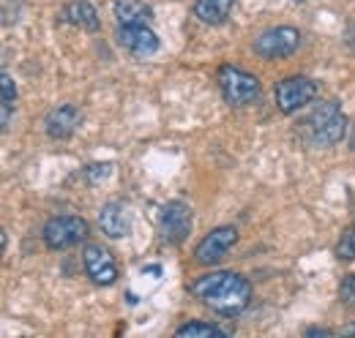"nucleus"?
Here are the masks:
<instances>
[{
	"label": "nucleus",
	"mask_w": 355,
	"mask_h": 338,
	"mask_svg": "<svg viewBox=\"0 0 355 338\" xmlns=\"http://www.w3.org/2000/svg\"><path fill=\"white\" fill-rule=\"evenodd\" d=\"M191 295L222 317H238L252 300V284L230 270L208 273L191 284Z\"/></svg>",
	"instance_id": "1"
},
{
	"label": "nucleus",
	"mask_w": 355,
	"mask_h": 338,
	"mask_svg": "<svg viewBox=\"0 0 355 338\" xmlns=\"http://www.w3.org/2000/svg\"><path fill=\"white\" fill-rule=\"evenodd\" d=\"M306 123H309L311 139L317 145H336V142H342V136L347 131V121H345L339 101H320L311 109Z\"/></svg>",
	"instance_id": "2"
},
{
	"label": "nucleus",
	"mask_w": 355,
	"mask_h": 338,
	"mask_svg": "<svg viewBox=\"0 0 355 338\" xmlns=\"http://www.w3.org/2000/svg\"><path fill=\"white\" fill-rule=\"evenodd\" d=\"M219 90H222L224 101L232 104V107H249L260 98V80L243 69H235V66H222L219 74Z\"/></svg>",
	"instance_id": "3"
},
{
	"label": "nucleus",
	"mask_w": 355,
	"mask_h": 338,
	"mask_svg": "<svg viewBox=\"0 0 355 338\" xmlns=\"http://www.w3.org/2000/svg\"><path fill=\"white\" fill-rule=\"evenodd\" d=\"M44 243L52 251H66L77 243H83L90 235L88 221L80 215H55L44 224Z\"/></svg>",
	"instance_id": "4"
},
{
	"label": "nucleus",
	"mask_w": 355,
	"mask_h": 338,
	"mask_svg": "<svg viewBox=\"0 0 355 338\" xmlns=\"http://www.w3.org/2000/svg\"><path fill=\"white\" fill-rule=\"evenodd\" d=\"M273 98H276L279 112L293 115V112H298L301 107H306L309 101L317 98V82L309 80V77H298V74L295 77H284L282 82L276 84Z\"/></svg>",
	"instance_id": "5"
},
{
	"label": "nucleus",
	"mask_w": 355,
	"mask_h": 338,
	"mask_svg": "<svg viewBox=\"0 0 355 338\" xmlns=\"http://www.w3.org/2000/svg\"><path fill=\"white\" fill-rule=\"evenodd\" d=\"M298 46H301V33L290 25H282V28H270L266 33H260L254 42V52L263 60H284Z\"/></svg>",
	"instance_id": "6"
},
{
	"label": "nucleus",
	"mask_w": 355,
	"mask_h": 338,
	"mask_svg": "<svg viewBox=\"0 0 355 338\" xmlns=\"http://www.w3.org/2000/svg\"><path fill=\"white\" fill-rule=\"evenodd\" d=\"M159 226H162V238L167 243H183L191 232V208L180 199H173L162 208V215H159Z\"/></svg>",
	"instance_id": "7"
},
{
	"label": "nucleus",
	"mask_w": 355,
	"mask_h": 338,
	"mask_svg": "<svg viewBox=\"0 0 355 338\" xmlns=\"http://www.w3.org/2000/svg\"><path fill=\"white\" fill-rule=\"evenodd\" d=\"M83 265H85L88 278L93 284H98V287H112V284L118 281V276H121L115 256L107 251V249L96 246V243L85 246V251H83Z\"/></svg>",
	"instance_id": "8"
},
{
	"label": "nucleus",
	"mask_w": 355,
	"mask_h": 338,
	"mask_svg": "<svg viewBox=\"0 0 355 338\" xmlns=\"http://www.w3.org/2000/svg\"><path fill=\"white\" fill-rule=\"evenodd\" d=\"M235 243H238V229L235 226H219V229H214L211 235H205L197 243L194 259L200 265H216V262H222L224 256L230 254V249Z\"/></svg>",
	"instance_id": "9"
},
{
	"label": "nucleus",
	"mask_w": 355,
	"mask_h": 338,
	"mask_svg": "<svg viewBox=\"0 0 355 338\" xmlns=\"http://www.w3.org/2000/svg\"><path fill=\"white\" fill-rule=\"evenodd\" d=\"M118 44L132 52L134 57H150L159 52V36L142 22V25H121L118 28Z\"/></svg>",
	"instance_id": "10"
},
{
	"label": "nucleus",
	"mask_w": 355,
	"mask_h": 338,
	"mask_svg": "<svg viewBox=\"0 0 355 338\" xmlns=\"http://www.w3.org/2000/svg\"><path fill=\"white\" fill-rule=\"evenodd\" d=\"M80 121H83V115H80V109L74 104H60L58 109H52L46 115V136L49 139H69L80 128Z\"/></svg>",
	"instance_id": "11"
},
{
	"label": "nucleus",
	"mask_w": 355,
	"mask_h": 338,
	"mask_svg": "<svg viewBox=\"0 0 355 338\" xmlns=\"http://www.w3.org/2000/svg\"><path fill=\"white\" fill-rule=\"evenodd\" d=\"M98 226L107 238H126L132 229V218L123 208V202H107L98 213Z\"/></svg>",
	"instance_id": "12"
},
{
	"label": "nucleus",
	"mask_w": 355,
	"mask_h": 338,
	"mask_svg": "<svg viewBox=\"0 0 355 338\" xmlns=\"http://www.w3.org/2000/svg\"><path fill=\"white\" fill-rule=\"evenodd\" d=\"M60 19H63L66 25H74V28L90 30V33H96V30L101 28L98 11L90 6L88 0H71V3H66L63 11H60Z\"/></svg>",
	"instance_id": "13"
},
{
	"label": "nucleus",
	"mask_w": 355,
	"mask_h": 338,
	"mask_svg": "<svg viewBox=\"0 0 355 338\" xmlns=\"http://www.w3.org/2000/svg\"><path fill=\"white\" fill-rule=\"evenodd\" d=\"M235 0H194V17L205 25H222L232 14Z\"/></svg>",
	"instance_id": "14"
},
{
	"label": "nucleus",
	"mask_w": 355,
	"mask_h": 338,
	"mask_svg": "<svg viewBox=\"0 0 355 338\" xmlns=\"http://www.w3.org/2000/svg\"><path fill=\"white\" fill-rule=\"evenodd\" d=\"M115 17H118V25H142L153 17V8L142 0H118Z\"/></svg>",
	"instance_id": "15"
},
{
	"label": "nucleus",
	"mask_w": 355,
	"mask_h": 338,
	"mask_svg": "<svg viewBox=\"0 0 355 338\" xmlns=\"http://www.w3.org/2000/svg\"><path fill=\"white\" fill-rule=\"evenodd\" d=\"M14 101H17V87L8 71H3L0 77V107H3V115H0V128L6 131L11 123V112H14Z\"/></svg>",
	"instance_id": "16"
},
{
	"label": "nucleus",
	"mask_w": 355,
	"mask_h": 338,
	"mask_svg": "<svg viewBox=\"0 0 355 338\" xmlns=\"http://www.w3.org/2000/svg\"><path fill=\"white\" fill-rule=\"evenodd\" d=\"M178 338H200V336H230V330H224L214 322H186L175 330Z\"/></svg>",
	"instance_id": "17"
},
{
	"label": "nucleus",
	"mask_w": 355,
	"mask_h": 338,
	"mask_svg": "<svg viewBox=\"0 0 355 338\" xmlns=\"http://www.w3.org/2000/svg\"><path fill=\"white\" fill-rule=\"evenodd\" d=\"M336 256H339L342 262H353L355 259V224H350V226L342 232V238H339V243H336Z\"/></svg>",
	"instance_id": "18"
},
{
	"label": "nucleus",
	"mask_w": 355,
	"mask_h": 338,
	"mask_svg": "<svg viewBox=\"0 0 355 338\" xmlns=\"http://www.w3.org/2000/svg\"><path fill=\"white\" fill-rule=\"evenodd\" d=\"M339 297H342V303L355 305V276H347V278L339 284Z\"/></svg>",
	"instance_id": "19"
},
{
	"label": "nucleus",
	"mask_w": 355,
	"mask_h": 338,
	"mask_svg": "<svg viewBox=\"0 0 355 338\" xmlns=\"http://www.w3.org/2000/svg\"><path fill=\"white\" fill-rule=\"evenodd\" d=\"M110 167H112V164H90V167H88L90 180H98V177H107V175H110Z\"/></svg>",
	"instance_id": "20"
},
{
	"label": "nucleus",
	"mask_w": 355,
	"mask_h": 338,
	"mask_svg": "<svg viewBox=\"0 0 355 338\" xmlns=\"http://www.w3.org/2000/svg\"><path fill=\"white\" fill-rule=\"evenodd\" d=\"M306 336H336L334 330H325V328H309Z\"/></svg>",
	"instance_id": "21"
},
{
	"label": "nucleus",
	"mask_w": 355,
	"mask_h": 338,
	"mask_svg": "<svg viewBox=\"0 0 355 338\" xmlns=\"http://www.w3.org/2000/svg\"><path fill=\"white\" fill-rule=\"evenodd\" d=\"M345 42H347V46H350V49H355V22L350 25V28H347V33H345Z\"/></svg>",
	"instance_id": "22"
},
{
	"label": "nucleus",
	"mask_w": 355,
	"mask_h": 338,
	"mask_svg": "<svg viewBox=\"0 0 355 338\" xmlns=\"http://www.w3.org/2000/svg\"><path fill=\"white\" fill-rule=\"evenodd\" d=\"M339 336H355V325H347V328H342V330H339Z\"/></svg>",
	"instance_id": "23"
}]
</instances>
